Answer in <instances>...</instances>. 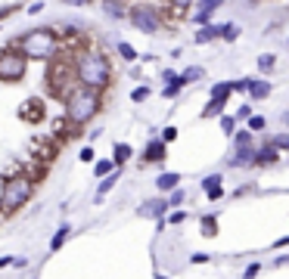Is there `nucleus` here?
I'll return each instance as SVG.
<instances>
[{
    "instance_id": "f257e3e1",
    "label": "nucleus",
    "mask_w": 289,
    "mask_h": 279,
    "mask_svg": "<svg viewBox=\"0 0 289 279\" xmlns=\"http://www.w3.org/2000/svg\"><path fill=\"white\" fill-rule=\"evenodd\" d=\"M71 78L78 81V87H87V90H106L112 81V62L103 50H81L71 62Z\"/></svg>"
},
{
    "instance_id": "f03ea898",
    "label": "nucleus",
    "mask_w": 289,
    "mask_h": 279,
    "mask_svg": "<svg viewBox=\"0 0 289 279\" xmlns=\"http://www.w3.org/2000/svg\"><path fill=\"white\" fill-rule=\"evenodd\" d=\"M19 56H25V62H47V59H56L59 53V34L53 28H28L13 47Z\"/></svg>"
},
{
    "instance_id": "7ed1b4c3",
    "label": "nucleus",
    "mask_w": 289,
    "mask_h": 279,
    "mask_svg": "<svg viewBox=\"0 0 289 279\" xmlns=\"http://www.w3.org/2000/svg\"><path fill=\"white\" fill-rule=\"evenodd\" d=\"M62 103H65V118L71 124H87L90 118H97L100 112V93L97 90H87V87H68L62 93Z\"/></svg>"
},
{
    "instance_id": "20e7f679",
    "label": "nucleus",
    "mask_w": 289,
    "mask_h": 279,
    "mask_svg": "<svg viewBox=\"0 0 289 279\" xmlns=\"http://www.w3.org/2000/svg\"><path fill=\"white\" fill-rule=\"evenodd\" d=\"M124 19L143 34H159L162 25H165V13H162V7H156L153 0H131Z\"/></svg>"
},
{
    "instance_id": "39448f33",
    "label": "nucleus",
    "mask_w": 289,
    "mask_h": 279,
    "mask_svg": "<svg viewBox=\"0 0 289 279\" xmlns=\"http://www.w3.org/2000/svg\"><path fill=\"white\" fill-rule=\"evenodd\" d=\"M34 196V180L25 174L7 177L4 186H0V211H19L22 205Z\"/></svg>"
},
{
    "instance_id": "423d86ee",
    "label": "nucleus",
    "mask_w": 289,
    "mask_h": 279,
    "mask_svg": "<svg viewBox=\"0 0 289 279\" xmlns=\"http://www.w3.org/2000/svg\"><path fill=\"white\" fill-rule=\"evenodd\" d=\"M25 56H19L16 50H4L0 53V81L4 84H16V81H22L25 78Z\"/></svg>"
},
{
    "instance_id": "0eeeda50",
    "label": "nucleus",
    "mask_w": 289,
    "mask_h": 279,
    "mask_svg": "<svg viewBox=\"0 0 289 279\" xmlns=\"http://www.w3.org/2000/svg\"><path fill=\"white\" fill-rule=\"evenodd\" d=\"M193 7H196V10H193V13H187V16H190V22H193V25H205L214 13L224 7V0H193Z\"/></svg>"
},
{
    "instance_id": "6e6552de",
    "label": "nucleus",
    "mask_w": 289,
    "mask_h": 279,
    "mask_svg": "<svg viewBox=\"0 0 289 279\" xmlns=\"http://www.w3.org/2000/svg\"><path fill=\"white\" fill-rule=\"evenodd\" d=\"M140 217H147V220H165L168 214V202L165 199H150V202H143L140 208H137Z\"/></svg>"
},
{
    "instance_id": "1a4fd4ad",
    "label": "nucleus",
    "mask_w": 289,
    "mask_h": 279,
    "mask_svg": "<svg viewBox=\"0 0 289 279\" xmlns=\"http://www.w3.org/2000/svg\"><path fill=\"white\" fill-rule=\"evenodd\" d=\"M168 158V146L162 143L159 137H153L147 146H143V161L147 164H159V161H165Z\"/></svg>"
},
{
    "instance_id": "9d476101",
    "label": "nucleus",
    "mask_w": 289,
    "mask_h": 279,
    "mask_svg": "<svg viewBox=\"0 0 289 279\" xmlns=\"http://www.w3.org/2000/svg\"><path fill=\"white\" fill-rule=\"evenodd\" d=\"M255 164V146H237L230 155V167H252Z\"/></svg>"
},
{
    "instance_id": "9b49d317",
    "label": "nucleus",
    "mask_w": 289,
    "mask_h": 279,
    "mask_svg": "<svg viewBox=\"0 0 289 279\" xmlns=\"http://www.w3.org/2000/svg\"><path fill=\"white\" fill-rule=\"evenodd\" d=\"M100 10L109 19H115V22H121V19L128 16V4H124V0H100Z\"/></svg>"
},
{
    "instance_id": "f8f14e48",
    "label": "nucleus",
    "mask_w": 289,
    "mask_h": 279,
    "mask_svg": "<svg viewBox=\"0 0 289 279\" xmlns=\"http://www.w3.org/2000/svg\"><path fill=\"white\" fill-rule=\"evenodd\" d=\"M118 177H121V167H115V171H109L106 177H100V186H97V202H103L106 196H109L112 190H115V183H118Z\"/></svg>"
},
{
    "instance_id": "ddd939ff",
    "label": "nucleus",
    "mask_w": 289,
    "mask_h": 279,
    "mask_svg": "<svg viewBox=\"0 0 289 279\" xmlns=\"http://www.w3.org/2000/svg\"><path fill=\"white\" fill-rule=\"evenodd\" d=\"M280 161V152L270 143H264V146H258L255 149V164H261V167H270V164H277Z\"/></svg>"
},
{
    "instance_id": "4468645a",
    "label": "nucleus",
    "mask_w": 289,
    "mask_h": 279,
    "mask_svg": "<svg viewBox=\"0 0 289 279\" xmlns=\"http://www.w3.org/2000/svg\"><path fill=\"white\" fill-rule=\"evenodd\" d=\"M246 93H249L252 100H264V97H270V81L249 78V87H246Z\"/></svg>"
},
{
    "instance_id": "2eb2a0df",
    "label": "nucleus",
    "mask_w": 289,
    "mask_h": 279,
    "mask_svg": "<svg viewBox=\"0 0 289 279\" xmlns=\"http://www.w3.org/2000/svg\"><path fill=\"white\" fill-rule=\"evenodd\" d=\"M218 31H221V25L205 22V25H199V31L193 34V41H196V44H211V41H218Z\"/></svg>"
},
{
    "instance_id": "dca6fc26",
    "label": "nucleus",
    "mask_w": 289,
    "mask_h": 279,
    "mask_svg": "<svg viewBox=\"0 0 289 279\" xmlns=\"http://www.w3.org/2000/svg\"><path fill=\"white\" fill-rule=\"evenodd\" d=\"M156 186H159V193H171V190H177V186H180V174H174V171L159 174L156 177Z\"/></svg>"
},
{
    "instance_id": "f3484780",
    "label": "nucleus",
    "mask_w": 289,
    "mask_h": 279,
    "mask_svg": "<svg viewBox=\"0 0 289 279\" xmlns=\"http://www.w3.org/2000/svg\"><path fill=\"white\" fill-rule=\"evenodd\" d=\"M131 152H134V149H131L128 143H115V146H112V164H115V167H121L124 161L131 158Z\"/></svg>"
},
{
    "instance_id": "a211bd4d",
    "label": "nucleus",
    "mask_w": 289,
    "mask_h": 279,
    "mask_svg": "<svg viewBox=\"0 0 289 279\" xmlns=\"http://www.w3.org/2000/svg\"><path fill=\"white\" fill-rule=\"evenodd\" d=\"M68 236H71V227H68V223H62V227L53 233V239H50V251H59V248L65 245V239H68Z\"/></svg>"
},
{
    "instance_id": "6ab92c4d",
    "label": "nucleus",
    "mask_w": 289,
    "mask_h": 279,
    "mask_svg": "<svg viewBox=\"0 0 289 279\" xmlns=\"http://www.w3.org/2000/svg\"><path fill=\"white\" fill-rule=\"evenodd\" d=\"M202 74H205V68H202V65H193V68H187V71H180L177 78H180V84L187 87V84H196V81L202 78Z\"/></svg>"
},
{
    "instance_id": "aec40b11",
    "label": "nucleus",
    "mask_w": 289,
    "mask_h": 279,
    "mask_svg": "<svg viewBox=\"0 0 289 279\" xmlns=\"http://www.w3.org/2000/svg\"><path fill=\"white\" fill-rule=\"evenodd\" d=\"M218 37H221V41H227V44H233V41L240 37V25H237V22H224L221 31H218Z\"/></svg>"
},
{
    "instance_id": "412c9836",
    "label": "nucleus",
    "mask_w": 289,
    "mask_h": 279,
    "mask_svg": "<svg viewBox=\"0 0 289 279\" xmlns=\"http://www.w3.org/2000/svg\"><path fill=\"white\" fill-rule=\"evenodd\" d=\"M115 50H118V56H121L124 62H137V56H140V53H137L128 41H118V44H115Z\"/></svg>"
},
{
    "instance_id": "4be33fe9",
    "label": "nucleus",
    "mask_w": 289,
    "mask_h": 279,
    "mask_svg": "<svg viewBox=\"0 0 289 279\" xmlns=\"http://www.w3.org/2000/svg\"><path fill=\"white\" fill-rule=\"evenodd\" d=\"M224 106H227V100H211V103H208V109H202V118L224 115Z\"/></svg>"
},
{
    "instance_id": "5701e85b",
    "label": "nucleus",
    "mask_w": 289,
    "mask_h": 279,
    "mask_svg": "<svg viewBox=\"0 0 289 279\" xmlns=\"http://www.w3.org/2000/svg\"><path fill=\"white\" fill-rule=\"evenodd\" d=\"M258 68L270 74V71L277 68V56H274V53H261V56H258Z\"/></svg>"
},
{
    "instance_id": "b1692460",
    "label": "nucleus",
    "mask_w": 289,
    "mask_h": 279,
    "mask_svg": "<svg viewBox=\"0 0 289 279\" xmlns=\"http://www.w3.org/2000/svg\"><path fill=\"white\" fill-rule=\"evenodd\" d=\"M109 171H115V164H112V158H100L97 164H94V177H106Z\"/></svg>"
},
{
    "instance_id": "393cba45",
    "label": "nucleus",
    "mask_w": 289,
    "mask_h": 279,
    "mask_svg": "<svg viewBox=\"0 0 289 279\" xmlns=\"http://www.w3.org/2000/svg\"><path fill=\"white\" fill-rule=\"evenodd\" d=\"M221 174H208V177H202V193H211V190H221Z\"/></svg>"
},
{
    "instance_id": "a878e982",
    "label": "nucleus",
    "mask_w": 289,
    "mask_h": 279,
    "mask_svg": "<svg viewBox=\"0 0 289 279\" xmlns=\"http://www.w3.org/2000/svg\"><path fill=\"white\" fill-rule=\"evenodd\" d=\"M246 121H249L246 130H252V134H255V130H267V118H264V115H249Z\"/></svg>"
},
{
    "instance_id": "bb28decb",
    "label": "nucleus",
    "mask_w": 289,
    "mask_h": 279,
    "mask_svg": "<svg viewBox=\"0 0 289 279\" xmlns=\"http://www.w3.org/2000/svg\"><path fill=\"white\" fill-rule=\"evenodd\" d=\"M190 7H193V0H168V10H171V13H177V16L190 13Z\"/></svg>"
},
{
    "instance_id": "cd10ccee",
    "label": "nucleus",
    "mask_w": 289,
    "mask_h": 279,
    "mask_svg": "<svg viewBox=\"0 0 289 279\" xmlns=\"http://www.w3.org/2000/svg\"><path fill=\"white\" fill-rule=\"evenodd\" d=\"M211 100H230V84H227V81L214 84V87H211Z\"/></svg>"
},
{
    "instance_id": "c85d7f7f",
    "label": "nucleus",
    "mask_w": 289,
    "mask_h": 279,
    "mask_svg": "<svg viewBox=\"0 0 289 279\" xmlns=\"http://www.w3.org/2000/svg\"><path fill=\"white\" fill-rule=\"evenodd\" d=\"M214 233H218V217L205 214L202 217V236H214Z\"/></svg>"
},
{
    "instance_id": "c756f323",
    "label": "nucleus",
    "mask_w": 289,
    "mask_h": 279,
    "mask_svg": "<svg viewBox=\"0 0 289 279\" xmlns=\"http://www.w3.org/2000/svg\"><path fill=\"white\" fill-rule=\"evenodd\" d=\"M270 146H274L277 152H286V149H289V134H286V130H280V134L270 140Z\"/></svg>"
},
{
    "instance_id": "7c9ffc66",
    "label": "nucleus",
    "mask_w": 289,
    "mask_h": 279,
    "mask_svg": "<svg viewBox=\"0 0 289 279\" xmlns=\"http://www.w3.org/2000/svg\"><path fill=\"white\" fill-rule=\"evenodd\" d=\"M233 146H255V143H252V130H240V134H233Z\"/></svg>"
},
{
    "instance_id": "2f4dec72",
    "label": "nucleus",
    "mask_w": 289,
    "mask_h": 279,
    "mask_svg": "<svg viewBox=\"0 0 289 279\" xmlns=\"http://www.w3.org/2000/svg\"><path fill=\"white\" fill-rule=\"evenodd\" d=\"M180 90H184V84H180V78H177L174 84H165V87H162V93H165V97H168V100H174V97H177V93H180Z\"/></svg>"
},
{
    "instance_id": "473e14b6",
    "label": "nucleus",
    "mask_w": 289,
    "mask_h": 279,
    "mask_svg": "<svg viewBox=\"0 0 289 279\" xmlns=\"http://www.w3.org/2000/svg\"><path fill=\"white\" fill-rule=\"evenodd\" d=\"M165 202H168V208H174V205H184V190H180V186H177V190H171Z\"/></svg>"
},
{
    "instance_id": "72a5a7b5",
    "label": "nucleus",
    "mask_w": 289,
    "mask_h": 279,
    "mask_svg": "<svg viewBox=\"0 0 289 279\" xmlns=\"http://www.w3.org/2000/svg\"><path fill=\"white\" fill-rule=\"evenodd\" d=\"M28 106H41V112H44V103L41 100H28ZM22 118H31L34 121V118H38V112H34V109H22Z\"/></svg>"
},
{
    "instance_id": "f704fd0d",
    "label": "nucleus",
    "mask_w": 289,
    "mask_h": 279,
    "mask_svg": "<svg viewBox=\"0 0 289 279\" xmlns=\"http://www.w3.org/2000/svg\"><path fill=\"white\" fill-rule=\"evenodd\" d=\"M147 97H150V87H134V90H131V100H134V103H143Z\"/></svg>"
},
{
    "instance_id": "c9c22d12",
    "label": "nucleus",
    "mask_w": 289,
    "mask_h": 279,
    "mask_svg": "<svg viewBox=\"0 0 289 279\" xmlns=\"http://www.w3.org/2000/svg\"><path fill=\"white\" fill-rule=\"evenodd\" d=\"M230 84V93H246V87H249V78H240V81H227Z\"/></svg>"
},
{
    "instance_id": "e433bc0d",
    "label": "nucleus",
    "mask_w": 289,
    "mask_h": 279,
    "mask_svg": "<svg viewBox=\"0 0 289 279\" xmlns=\"http://www.w3.org/2000/svg\"><path fill=\"white\" fill-rule=\"evenodd\" d=\"M221 127H224V134H230V137L237 134V130H233V127H237V121H233L230 115H221Z\"/></svg>"
},
{
    "instance_id": "4c0bfd02",
    "label": "nucleus",
    "mask_w": 289,
    "mask_h": 279,
    "mask_svg": "<svg viewBox=\"0 0 289 279\" xmlns=\"http://www.w3.org/2000/svg\"><path fill=\"white\" fill-rule=\"evenodd\" d=\"M174 137H177V127H165V130H162V137H159V140H162V143L168 146V143H171Z\"/></svg>"
},
{
    "instance_id": "58836bf2",
    "label": "nucleus",
    "mask_w": 289,
    "mask_h": 279,
    "mask_svg": "<svg viewBox=\"0 0 289 279\" xmlns=\"http://www.w3.org/2000/svg\"><path fill=\"white\" fill-rule=\"evenodd\" d=\"M258 270H261V264H249V267H246V273H243V279H255V276H258Z\"/></svg>"
},
{
    "instance_id": "ea45409f",
    "label": "nucleus",
    "mask_w": 289,
    "mask_h": 279,
    "mask_svg": "<svg viewBox=\"0 0 289 279\" xmlns=\"http://www.w3.org/2000/svg\"><path fill=\"white\" fill-rule=\"evenodd\" d=\"M187 220V211H171L168 214V223H184Z\"/></svg>"
},
{
    "instance_id": "a19ab883",
    "label": "nucleus",
    "mask_w": 289,
    "mask_h": 279,
    "mask_svg": "<svg viewBox=\"0 0 289 279\" xmlns=\"http://www.w3.org/2000/svg\"><path fill=\"white\" fill-rule=\"evenodd\" d=\"M94 155H97V152H94V146H84L78 158H81V161H94Z\"/></svg>"
},
{
    "instance_id": "79ce46f5",
    "label": "nucleus",
    "mask_w": 289,
    "mask_h": 279,
    "mask_svg": "<svg viewBox=\"0 0 289 279\" xmlns=\"http://www.w3.org/2000/svg\"><path fill=\"white\" fill-rule=\"evenodd\" d=\"M252 115V106H240V112H237V118H233V121H246Z\"/></svg>"
},
{
    "instance_id": "37998d69",
    "label": "nucleus",
    "mask_w": 289,
    "mask_h": 279,
    "mask_svg": "<svg viewBox=\"0 0 289 279\" xmlns=\"http://www.w3.org/2000/svg\"><path fill=\"white\" fill-rule=\"evenodd\" d=\"M162 81H165V84H174V81H177V71L165 68V71H162Z\"/></svg>"
},
{
    "instance_id": "c03bdc74",
    "label": "nucleus",
    "mask_w": 289,
    "mask_h": 279,
    "mask_svg": "<svg viewBox=\"0 0 289 279\" xmlns=\"http://www.w3.org/2000/svg\"><path fill=\"white\" fill-rule=\"evenodd\" d=\"M190 260H193V264H208L211 257H208L205 251H199V254H190Z\"/></svg>"
},
{
    "instance_id": "a18cd8bd",
    "label": "nucleus",
    "mask_w": 289,
    "mask_h": 279,
    "mask_svg": "<svg viewBox=\"0 0 289 279\" xmlns=\"http://www.w3.org/2000/svg\"><path fill=\"white\" fill-rule=\"evenodd\" d=\"M41 10H44V4H41V0H31V4H28V13H31V16H38Z\"/></svg>"
},
{
    "instance_id": "49530a36",
    "label": "nucleus",
    "mask_w": 289,
    "mask_h": 279,
    "mask_svg": "<svg viewBox=\"0 0 289 279\" xmlns=\"http://www.w3.org/2000/svg\"><path fill=\"white\" fill-rule=\"evenodd\" d=\"M62 4H65V7H90L94 0H62Z\"/></svg>"
},
{
    "instance_id": "de8ad7c7",
    "label": "nucleus",
    "mask_w": 289,
    "mask_h": 279,
    "mask_svg": "<svg viewBox=\"0 0 289 279\" xmlns=\"http://www.w3.org/2000/svg\"><path fill=\"white\" fill-rule=\"evenodd\" d=\"M13 264V257H0V267H10Z\"/></svg>"
},
{
    "instance_id": "09e8293b",
    "label": "nucleus",
    "mask_w": 289,
    "mask_h": 279,
    "mask_svg": "<svg viewBox=\"0 0 289 279\" xmlns=\"http://www.w3.org/2000/svg\"><path fill=\"white\" fill-rule=\"evenodd\" d=\"M159 279H168V276H159Z\"/></svg>"
}]
</instances>
